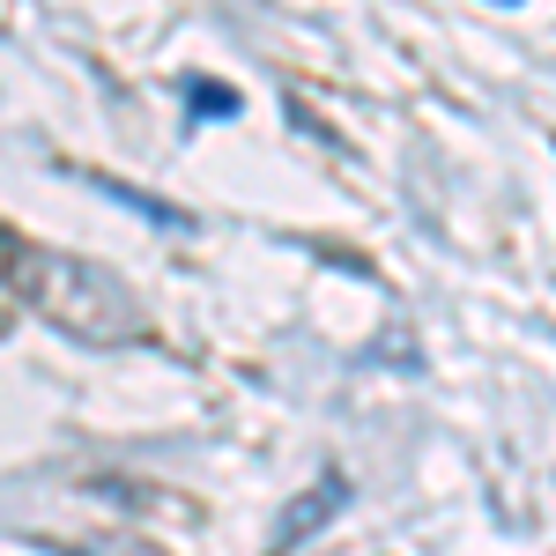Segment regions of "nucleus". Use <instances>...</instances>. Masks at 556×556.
Here are the masks:
<instances>
[{
	"mask_svg": "<svg viewBox=\"0 0 556 556\" xmlns=\"http://www.w3.org/2000/svg\"><path fill=\"white\" fill-rule=\"evenodd\" d=\"M342 505H349V475H342V468H327V475H319V482H312V490L298 497V505L282 513V527H275L267 556H290L304 534H319V527H327V513H342Z\"/></svg>",
	"mask_w": 556,
	"mask_h": 556,
	"instance_id": "obj_2",
	"label": "nucleus"
},
{
	"mask_svg": "<svg viewBox=\"0 0 556 556\" xmlns=\"http://www.w3.org/2000/svg\"><path fill=\"white\" fill-rule=\"evenodd\" d=\"M260 8H267V0H260Z\"/></svg>",
	"mask_w": 556,
	"mask_h": 556,
	"instance_id": "obj_6",
	"label": "nucleus"
},
{
	"mask_svg": "<svg viewBox=\"0 0 556 556\" xmlns=\"http://www.w3.org/2000/svg\"><path fill=\"white\" fill-rule=\"evenodd\" d=\"M178 97L193 104V119H238V112H245V97H238L230 83H215V75H186Z\"/></svg>",
	"mask_w": 556,
	"mask_h": 556,
	"instance_id": "obj_4",
	"label": "nucleus"
},
{
	"mask_svg": "<svg viewBox=\"0 0 556 556\" xmlns=\"http://www.w3.org/2000/svg\"><path fill=\"white\" fill-rule=\"evenodd\" d=\"M89 186H97V193H112V201H127L134 215H149L156 230H193V215H186V208L156 201V193H141V186H127V178H97V172H89Z\"/></svg>",
	"mask_w": 556,
	"mask_h": 556,
	"instance_id": "obj_3",
	"label": "nucleus"
},
{
	"mask_svg": "<svg viewBox=\"0 0 556 556\" xmlns=\"http://www.w3.org/2000/svg\"><path fill=\"white\" fill-rule=\"evenodd\" d=\"M15 253H23V238H15V230L0 223V282H8V267H15Z\"/></svg>",
	"mask_w": 556,
	"mask_h": 556,
	"instance_id": "obj_5",
	"label": "nucleus"
},
{
	"mask_svg": "<svg viewBox=\"0 0 556 556\" xmlns=\"http://www.w3.org/2000/svg\"><path fill=\"white\" fill-rule=\"evenodd\" d=\"M8 290L30 304L45 327H60L89 349H119L149 334V312L127 282L83 253H60V245H23L15 267H8Z\"/></svg>",
	"mask_w": 556,
	"mask_h": 556,
	"instance_id": "obj_1",
	"label": "nucleus"
}]
</instances>
